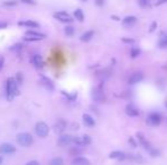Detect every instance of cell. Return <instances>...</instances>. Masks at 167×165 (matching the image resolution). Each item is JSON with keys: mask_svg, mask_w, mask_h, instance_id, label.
<instances>
[{"mask_svg": "<svg viewBox=\"0 0 167 165\" xmlns=\"http://www.w3.org/2000/svg\"><path fill=\"white\" fill-rule=\"evenodd\" d=\"M5 89H6V97L8 101H13L14 98L16 97L18 95V83L16 81V79L13 77L8 78L6 80V86H5Z\"/></svg>", "mask_w": 167, "mask_h": 165, "instance_id": "cell-1", "label": "cell"}, {"mask_svg": "<svg viewBox=\"0 0 167 165\" xmlns=\"http://www.w3.org/2000/svg\"><path fill=\"white\" fill-rule=\"evenodd\" d=\"M16 142L22 147H30L33 144L34 139L33 136L31 135V134H29V132H20V134L17 135Z\"/></svg>", "mask_w": 167, "mask_h": 165, "instance_id": "cell-2", "label": "cell"}, {"mask_svg": "<svg viewBox=\"0 0 167 165\" xmlns=\"http://www.w3.org/2000/svg\"><path fill=\"white\" fill-rule=\"evenodd\" d=\"M34 130H35V134H37V137H40V138H46V137L49 135L50 128H49V126H48L46 122L40 121L35 125Z\"/></svg>", "mask_w": 167, "mask_h": 165, "instance_id": "cell-3", "label": "cell"}, {"mask_svg": "<svg viewBox=\"0 0 167 165\" xmlns=\"http://www.w3.org/2000/svg\"><path fill=\"white\" fill-rule=\"evenodd\" d=\"M43 39H46V34L37 32V31H27L25 32V36H24V41L26 42H37Z\"/></svg>", "mask_w": 167, "mask_h": 165, "instance_id": "cell-4", "label": "cell"}, {"mask_svg": "<svg viewBox=\"0 0 167 165\" xmlns=\"http://www.w3.org/2000/svg\"><path fill=\"white\" fill-rule=\"evenodd\" d=\"M91 96H92V100L97 103H102V102L106 101V95H105V92L102 89L100 86H97L92 89L91 92Z\"/></svg>", "mask_w": 167, "mask_h": 165, "instance_id": "cell-5", "label": "cell"}, {"mask_svg": "<svg viewBox=\"0 0 167 165\" xmlns=\"http://www.w3.org/2000/svg\"><path fill=\"white\" fill-rule=\"evenodd\" d=\"M147 123L151 127H157L161 123V115L158 112H150L147 117Z\"/></svg>", "mask_w": 167, "mask_h": 165, "instance_id": "cell-6", "label": "cell"}, {"mask_svg": "<svg viewBox=\"0 0 167 165\" xmlns=\"http://www.w3.org/2000/svg\"><path fill=\"white\" fill-rule=\"evenodd\" d=\"M135 137H136V139L139 140V144L141 146H142L143 148L146 149V151H148V152H151L153 149V147H152V145L150 144V142H148V139L144 137V135H143L142 132H136L135 134Z\"/></svg>", "mask_w": 167, "mask_h": 165, "instance_id": "cell-7", "label": "cell"}, {"mask_svg": "<svg viewBox=\"0 0 167 165\" xmlns=\"http://www.w3.org/2000/svg\"><path fill=\"white\" fill-rule=\"evenodd\" d=\"M54 17L57 20L61 22V23H66V24H71L72 22L74 20L73 17L68 13H66V11H56V13L54 14Z\"/></svg>", "mask_w": 167, "mask_h": 165, "instance_id": "cell-8", "label": "cell"}, {"mask_svg": "<svg viewBox=\"0 0 167 165\" xmlns=\"http://www.w3.org/2000/svg\"><path fill=\"white\" fill-rule=\"evenodd\" d=\"M75 146L77 147H83V146H88L91 144V137L88 135L78 136V137H74V142H73Z\"/></svg>", "mask_w": 167, "mask_h": 165, "instance_id": "cell-9", "label": "cell"}, {"mask_svg": "<svg viewBox=\"0 0 167 165\" xmlns=\"http://www.w3.org/2000/svg\"><path fill=\"white\" fill-rule=\"evenodd\" d=\"M67 127V122L65 121L64 119H59L57 121L55 122L54 127H52V130H54L55 134H57V135H63V132L65 131V129Z\"/></svg>", "mask_w": 167, "mask_h": 165, "instance_id": "cell-10", "label": "cell"}, {"mask_svg": "<svg viewBox=\"0 0 167 165\" xmlns=\"http://www.w3.org/2000/svg\"><path fill=\"white\" fill-rule=\"evenodd\" d=\"M74 142V137L71 135H60L58 137V140H57V145L59 147H66V146L71 145L72 142Z\"/></svg>", "mask_w": 167, "mask_h": 165, "instance_id": "cell-11", "label": "cell"}, {"mask_svg": "<svg viewBox=\"0 0 167 165\" xmlns=\"http://www.w3.org/2000/svg\"><path fill=\"white\" fill-rule=\"evenodd\" d=\"M16 152V147L10 142H3L0 145V154L2 155H11Z\"/></svg>", "mask_w": 167, "mask_h": 165, "instance_id": "cell-12", "label": "cell"}, {"mask_svg": "<svg viewBox=\"0 0 167 165\" xmlns=\"http://www.w3.org/2000/svg\"><path fill=\"white\" fill-rule=\"evenodd\" d=\"M40 83H41V85L47 89V91L52 92L55 89L54 81L51 80L49 77H47V76H40Z\"/></svg>", "mask_w": 167, "mask_h": 165, "instance_id": "cell-13", "label": "cell"}, {"mask_svg": "<svg viewBox=\"0 0 167 165\" xmlns=\"http://www.w3.org/2000/svg\"><path fill=\"white\" fill-rule=\"evenodd\" d=\"M143 77H144V76H143V74L141 71H135V72H133L129 77L127 83H129L130 85H135L138 84V83H140V81H142Z\"/></svg>", "mask_w": 167, "mask_h": 165, "instance_id": "cell-14", "label": "cell"}, {"mask_svg": "<svg viewBox=\"0 0 167 165\" xmlns=\"http://www.w3.org/2000/svg\"><path fill=\"white\" fill-rule=\"evenodd\" d=\"M30 61H31V64H33L37 69L43 68V59H42V57H41L40 54H33V56L31 57Z\"/></svg>", "mask_w": 167, "mask_h": 165, "instance_id": "cell-15", "label": "cell"}, {"mask_svg": "<svg viewBox=\"0 0 167 165\" xmlns=\"http://www.w3.org/2000/svg\"><path fill=\"white\" fill-rule=\"evenodd\" d=\"M125 113L129 115V117H132V118H134V117H139V115H140L139 109L136 108V106H134L133 104H131V103L126 105Z\"/></svg>", "mask_w": 167, "mask_h": 165, "instance_id": "cell-16", "label": "cell"}, {"mask_svg": "<svg viewBox=\"0 0 167 165\" xmlns=\"http://www.w3.org/2000/svg\"><path fill=\"white\" fill-rule=\"evenodd\" d=\"M109 159H117V161H125V159H127V154L121 152V151H114L109 154Z\"/></svg>", "mask_w": 167, "mask_h": 165, "instance_id": "cell-17", "label": "cell"}, {"mask_svg": "<svg viewBox=\"0 0 167 165\" xmlns=\"http://www.w3.org/2000/svg\"><path fill=\"white\" fill-rule=\"evenodd\" d=\"M82 121H83V123H84L86 127H89V128L95 126V120L93 119V117H91V115L88 114V113H84V114L82 115Z\"/></svg>", "mask_w": 167, "mask_h": 165, "instance_id": "cell-18", "label": "cell"}, {"mask_svg": "<svg viewBox=\"0 0 167 165\" xmlns=\"http://www.w3.org/2000/svg\"><path fill=\"white\" fill-rule=\"evenodd\" d=\"M112 70L110 69H102V70L98 71L97 72V77L100 79V80H106V79H108V78L112 77Z\"/></svg>", "mask_w": 167, "mask_h": 165, "instance_id": "cell-19", "label": "cell"}, {"mask_svg": "<svg viewBox=\"0 0 167 165\" xmlns=\"http://www.w3.org/2000/svg\"><path fill=\"white\" fill-rule=\"evenodd\" d=\"M18 25L20 26H24V27H30V28H37V27L40 26L37 22H34V20H20L18 22Z\"/></svg>", "mask_w": 167, "mask_h": 165, "instance_id": "cell-20", "label": "cell"}, {"mask_svg": "<svg viewBox=\"0 0 167 165\" xmlns=\"http://www.w3.org/2000/svg\"><path fill=\"white\" fill-rule=\"evenodd\" d=\"M73 165H91L90 161H89L86 157H83V156H77V157H75L73 159V162H72Z\"/></svg>", "mask_w": 167, "mask_h": 165, "instance_id": "cell-21", "label": "cell"}, {"mask_svg": "<svg viewBox=\"0 0 167 165\" xmlns=\"http://www.w3.org/2000/svg\"><path fill=\"white\" fill-rule=\"evenodd\" d=\"M136 17L135 16H126L124 19L122 20V23L124 26H132L136 23Z\"/></svg>", "mask_w": 167, "mask_h": 165, "instance_id": "cell-22", "label": "cell"}, {"mask_svg": "<svg viewBox=\"0 0 167 165\" xmlns=\"http://www.w3.org/2000/svg\"><path fill=\"white\" fill-rule=\"evenodd\" d=\"M93 35H94V32H93V31H86L85 33H83L81 35V41L82 42H89V41L93 37Z\"/></svg>", "mask_w": 167, "mask_h": 165, "instance_id": "cell-23", "label": "cell"}, {"mask_svg": "<svg viewBox=\"0 0 167 165\" xmlns=\"http://www.w3.org/2000/svg\"><path fill=\"white\" fill-rule=\"evenodd\" d=\"M158 45L160 47H167V32H164L161 33L159 37V41H158Z\"/></svg>", "mask_w": 167, "mask_h": 165, "instance_id": "cell-24", "label": "cell"}, {"mask_svg": "<svg viewBox=\"0 0 167 165\" xmlns=\"http://www.w3.org/2000/svg\"><path fill=\"white\" fill-rule=\"evenodd\" d=\"M74 17L75 19H77L78 22H83L84 20V14H83V11H82V9H75L74 10Z\"/></svg>", "mask_w": 167, "mask_h": 165, "instance_id": "cell-25", "label": "cell"}, {"mask_svg": "<svg viewBox=\"0 0 167 165\" xmlns=\"http://www.w3.org/2000/svg\"><path fill=\"white\" fill-rule=\"evenodd\" d=\"M140 54H141V50H140L139 47H132V49H131L130 56H131V58H132V59H135V58H138Z\"/></svg>", "mask_w": 167, "mask_h": 165, "instance_id": "cell-26", "label": "cell"}, {"mask_svg": "<svg viewBox=\"0 0 167 165\" xmlns=\"http://www.w3.org/2000/svg\"><path fill=\"white\" fill-rule=\"evenodd\" d=\"M49 165H64V159L61 157H55L49 161Z\"/></svg>", "mask_w": 167, "mask_h": 165, "instance_id": "cell-27", "label": "cell"}, {"mask_svg": "<svg viewBox=\"0 0 167 165\" xmlns=\"http://www.w3.org/2000/svg\"><path fill=\"white\" fill-rule=\"evenodd\" d=\"M65 34L67 35V36H73L75 34V28L72 25H67V26L65 27Z\"/></svg>", "mask_w": 167, "mask_h": 165, "instance_id": "cell-28", "label": "cell"}, {"mask_svg": "<svg viewBox=\"0 0 167 165\" xmlns=\"http://www.w3.org/2000/svg\"><path fill=\"white\" fill-rule=\"evenodd\" d=\"M17 3H18V1H16V0H8V1H5L2 5L5 7H14L17 6Z\"/></svg>", "mask_w": 167, "mask_h": 165, "instance_id": "cell-29", "label": "cell"}, {"mask_svg": "<svg viewBox=\"0 0 167 165\" xmlns=\"http://www.w3.org/2000/svg\"><path fill=\"white\" fill-rule=\"evenodd\" d=\"M138 3L140 5V7L147 8L150 6V0H138Z\"/></svg>", "mask_w": 167, "mask_h": 165, "instance_id": "cell-30", "label": "cell"}, {"mask_svg": "<svg viewBox=\"0 0 167 165\" xmlns=\"http://www.w3.org/2000/svg\"><path fill=\"white\" fill-rule=\"evenodd\" d=\"M127 142H129V144L131 145V147H132V148H136V147H138V142H135V139L133 138V137H130Z\"/></svg>", "mask_w": 167, "mask_h": 165, "instance_id": "cell-31", "label": "cell"}, {"mask_svg": "<svg viewBox=\"0 0 167 165\" xmlns=\"http://www.w3.org/2000/svg\"><path fill=\"white\" fill-rule=\"evenodd\" d=\"M122 42L123 43H126V44H134L135 40H134V39H129V37H123Z\"/></svg>", "mask_w": 167, "mask_h": 165, "instance_id": "cell-32", "label": "cell"}, {"mask_svg": "<svg viewBox=\"0 0 167 165\" xmlns=\"http://www.w3.org/2000/svg\"><path fill=\"white\" fill-rule=\"evenodd\" d=\"M63 94H64L65 96H66V97L69 100V101H74L75 98H76V93H75V94H73V95H69V94H67L66 92H63Z\"/></svg>", "mask_w": 167, "mask_h": 165, "instance_id": "cell-33", "label": "cell"}, {"mask_svg": "<svg viewBox=\"0 0 167 165\" xmlns=\"http://www.w3.org/2000/svg\"><path fill=\"white\" fill-rule=\"evenodd\" d=\"M23 3H26V5H35V0H20Z\"/></svg>", "mask_w": 167, "mask_h": 165, "instance_id": "cell-34", "label": "cell"}, {"mask_svg": "<svg viewBox=\"0 0 167 165\" xmlns=\"http://www.w3.org/2000/svg\"><path fill=\"white\" fill-rule=\"evenodd\" d=\"M157 28V22H152V24H151V26H150V30H149V32L150 33H152L153 31L156 30Z\"/></svg>", "mask_w": 167, "mask_h": 165, "instance_id": "cell-35", "label": "cell"}, {"mask_svg": "<svg viewBox=\"0 0 167 165\" xmlns=\"http://www.w3.org/2000/svg\"><path fill=\"white\" fill-rule=\"evenodd\" d=\"M22 49V44H15V45H13V47H10V50H20Z\"/></svg>", "mask_w": 167, "mask_h": 165, "instance_id": "cell-36", "label": "cell"}, {"mask_svg": "<svg viewBox=\"0 0 167 165\" xmlns=\"http://www.w3.org/2000/svg\"><path fill=\"white\" fill-rule=\"evenodd\" d=\"M103 3H105V0H95V5L99 7L103 6Z\"/></svg>", "mask_w": 167, "mask_h": 165, "instance_id": "cell-37", "label": "cell"}, {"mask_svg": "<svg viewBox=\"0 0 167 165\" xmlns=\"http://www.w3.org/2000/svg\"><path fill=\"white\" fill-rule=\"evenodd\" d=\"M8 26V24L6 22H0V30H3V28H6Z\"/></svg>", "mask_w": 167, "mask_h": 165, "instance_id": "cell-38", "label": "cell"}, {"mask_svg": "<svg viewBox=\"0 0 167 165\" xmlns=\"http://www.w3.org/2000/svg\"><path fill=\"white\" fill-rule=\"evenodd\" d=\"M3 64H5V58L0 57V70L3 68Z\"/></svg>", "mask_w": 167, "mask_h": 165, "instance_id": "cell-39", "label": "cell"}, {"mask_svg": "<svg viewBox=\"0 0 167 165\" xmlns=\"http://www.w3.org/2000/svg\"><path fill=\"white\" fill-rule=\"evenodd\" d=\"M26 165H40V164H39L37 161H31V162H29Z\"/></svg>", "mask_w": 167, "mask_h": 165, "instance_id": "cell-40", "label": "cell"}, {"mask_svg": "<svg viewBox=\"0 0 167 165\" xmlns=\"http://www.w3.org/2000/svg\"><path fill=\"white\" fill-rule=\"evenodd\" d=\"M167 0H159L158 2H156V6H159V5H161V3H165Z\"/></svg>", "mask_w": 167, "mask_h": 165, "instance_id": "cell-41", "label": "cell"}, {"mask_svg": "<svg viewBox=\"0 0 167 165\" xmlns=\"http://www.w3.org/2000/svg\"><path fill=\"white\" fill-rule=\"evenodd\" d=\"M112 18H115V20H119L118 17H116V16H112Z\"/></svg>", "mask_w": 167, "mask_h": 165, "instance_id": "cell-42", "label": "cell"}, {"mask_svg": "<svg viewBox=\"0 0 167 165\" xmlns=\"http://www.w3.org/2000/svg\"><path fill=\"white\" fill-rule=\"evenodd\" d=\"M2 162H3V159H2V157H1V156H0V165L2 164Z\"/></svg>", "mask_w": 167, "mask_h": 165, "instance_id": "cell-43", "label": "cell"}, {"mask_svg": "<svg viewBox=\"0 0 167 165\" xmlns=\"http://www.w3.org/2000/svg\"><path fill=\"white\" fill-rule=\"evenodd\" d=\"M82 1H86V0H82Z\"/></svg>", "mask_w": 167, "mask_h": 165, "instance_id": "cell-44", "label": "cell"}]
</instances>
